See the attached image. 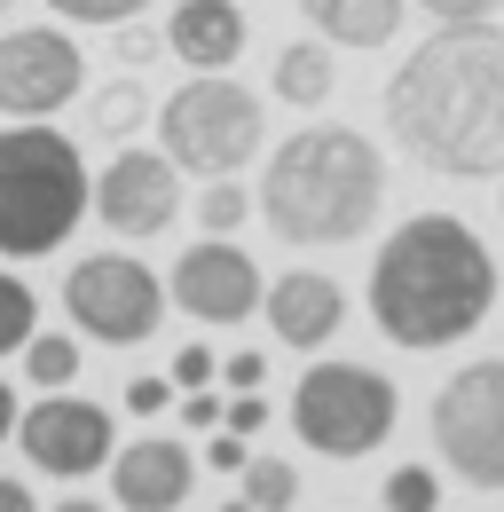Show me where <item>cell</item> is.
Wrapping results in <instances>:
<instances>
[{
  "instance_id": "28",
  "label": "cell",
  "mask_w": 504,
  "mask_h": 512,
  "mask_svg": "<svg viewBox=\"0 0 504 512\" xmlns=\"http://www.w3.org/2000/svg\"><path fill=\"white\" fill-rule=\"evenodd\" d=\"M434 24H497L504 16V0H418Z\"/></svg>"
},
{
  "instance_id": "32",
  "label": "cell",
  "mask_w": 504,
  "mask_h": 512,
  "mask_svg": "<svg viewBox=\"0 0 504 512\" xmlns=\"http://www.w3.org/2000/svg\"><path fill=\"white\" fill-rule=\"evenodd\" d=\"M245 434H229V426H213V442H205V465H213V473H245Z\"/></svg>"
},
{
  "instance_id": "16",
  "label": "cell",
  "mask_w": 504,
  "mask_h": 512,
  "mask_svg": "<svg viewBox=\"0 0 504 512\" xmlns=\"http://www.w3.org/2000/svg\"><path fill=\"white\" fill-rule=\"evenodd\" d=\"M410 8H418V0H300V16H308L315 40L355 48V56L386 48V40L402 32V16H410Z\"/></svg>"
},
{
  "instance_id": "8",
  "label": "cell",
  "mask_w": 504,
  "mask_h": 512,
  "mask_svg": "<svg viewBox=\"0 0 504 512\" xmlns=\"http://www.w3.org/2000/svg\"><path fill=\"white\" fill-rule=\"evenodd\" d=\"M63 316L87 339H103V347H142L166 323V284L134 253H87L63 276Z\"/></svg>"
},
{
  "instance_id": "31",
  "label": "cell",
  "mask_w": 504,
  "mask_h": 512,
  "mask_svg": "<svg viewBox=\"0 0 504 512\" xmlns=\"http://www.w3.org/2000/svg\"><path fill=\"white\" fill-rule=\"evenodd\" d=\"M221 426H229V434H260V426H268V402H260V386H252V394H229V418H221Z\"/></svg>"
},
{
  "instance_id": "4",
  "label": "cell",
  "mask_w": 504,
  "mask_h": 512,
  "mask_svg": "<svg viewBox=\"0 0 504 512\" xmlns=\"http://www.w3.org/2000/svg\"><path fill=\"white\" fill-rule=\"evenodd\" d=\"M95 213V174L63 127H0V260H48Z\"/></svg>"
},
{
  "instance_id": "14",
  "label": "cell",
  "mask_w": 504,
  "mask_h": 512,
  "mask_svg": "<svg viewBox=\"0 0 504 512\" xmlns=\"http://www.w3.org/2000/svg\"><path fill=\"white\" fill-rule=\"evenodd\" d=\"M260 316H268V331H276L284 347L315 355V347H331L339 323H347V284L323 276V268H292V276H276V284L260 292Z\"/></svg>"
},
{
  "instance_id": "22",
  "label": "cell",
  "mask_w": 504,
  "mask_h": 512,
  "mask_svg": "<svg viewBox=\"0 0 504 512\" xmlns=\"http://www.w3.org/2000/svg\"><path fill=\"white\" fill-rule=\"evenodd\" d=\"M245 221H252V190L237 174H221V182L197 190V229H205V237H229V229H245Z\"/></svg>"
},
{
  "instance_id": "24",
  "label": "cell",
  "mask_w": 504,
  "mask_h": 512,
  "mask_svg": "<svg viewBox=\"0 0 504 512\" xmlns=\"http://www.w3.org/2000/svg\"><path fill=\"white\" fill-rule=\"evenodd\" d=\"M434 505H441L434 465H394V473H386V512H434Z\"/></svg>"
},
{
  "instance_id": "37",
  "label": "cell",
  "mask_w": 504,
  "mask_h": 512,
  "mask_svg": "<svg viewBox=\"0 0 504 512\" xmlns=\"http://www.w3.org/2000/svg\"><path fill=\"white\" fill-rule=\"evenodd\" d=\"M497 205H504V190H497Z\"/></svg>"
},
{
  "instance_id": "2",
  "label": "cell",
  "mask_w": 504,
  "mask_h": 512,
  "mask_svg": "<svg viewBox=\"0 0 504 512\" xmlns=\"http://www.w3.org/2000/svg\"><path fill=\"white\" fill-rule=\"evenodd\" d=\"M497 308V253L481 245L473 221L457 213H410L371 260V323L410 347L434 355L473 339Z\"/></svg>"
},
{
  "instance_id": "29",
  "label": "cell",
  "mask_w": 504,
  "mask_h": 512,
  "mask_svg": "<svg viewBox=\"0 0 504 512\" xmlns=\"http://www.w3.org/2000/svg\"><path fill=\"white\" fill-rule=\"evenodd\" d=\"M182 418H189V426H197V434H213V426L229 418V402H221L213 386H189V394H182Z\"/></svg>"
},
{
  "instance_id": "20",
  "label": "cell",
  "mask_w": 504,
  "mask_h": 512,
  "mask_svg": "<svg viewBox=\"0 0 504 512\" xmlns=\"http://www.w3.org/2000/svg\"><path fill=\"white\" fill-rule=\"evenodd\" d=\"M24 379L40 386V394H63V386L79 379V339H71V331H32V347H24Z\"/></svg>"
},
{
  "instance_id": "26",
  "label": "cell",
  "mask_w": 504,
  "mask_h": 512,
  "mask_svg": "<svg viewBox=\"0 0 504 512\" xmlns=\"http://www.w3.org/2000/svg\"><path fill=\"white\" fill-rule=\"evenodd\" d=\"M166 379H174V394L213 386V379H221V355H213V347H174V371H166Z\"/></svg>"
},
{
  "instance_id": "33",
  "label": "cell",
  "mask_w": 504,
  "mask_h": 512,
  "mask_svg": "<svg viewBox=\"0 0 504 512\" xmlns=\"http://www.w3.org/2000/svg\"><path fill=\"white\" fill-rule=\"evenodd\" d=\"M0 512H40V505H32V489H24L16 473H0Z\"/></svg>"
},
{
  "instance_id": "13",
  "label": "cell",
  "mask_w": 504,
  "mask_h": 512,
  "mask_svg": "<svg viewBox=\"0 0 504 512\" xmlns=\"http://www.w3.org/2000/svg\"><path fill=\"white\" fill-rule=\"evenodd\" d=\"M197 489V457L174 434H142V442L111 449V505L126 512H182Z\"/></svg>"
},
{
  "instance_id": "11",
  "label": "cell",
  "mask_w": 504,
  "mask_h": 512,
  "mask_svg": "<svg viewBox=\"0 0 504 512\" xmlns=\"http://www.w3.org/2000/svg\"><path fill=\"white\" fill-rule=\"evenodd\" d=\"M174 213H182V166H174L166 150L126 142L119 158L95 174V221H103L111 237H126V245L166 237V229H174Z\"/></svg>"
},
{
  "instance_id": "30",
  "label": "cell",
  "mask_w": 504,
  "mask_h": 512,
  "mask_svg": "<svg viewBox=\"0 0 504 512\" xmlns=\"http://www.w3.org/2000/svg\"><path fill=\"white\" fill-rule=\"evenodd\" d=\"M166 402H174V379H126V410L134 418H158Z\"/></svg>"
},
{
  "instance_id": "7",
  "label": "cell",
  "mask_w": 504,
  "mask_h": 512,
  "mask_svg": "<svg viewBox=\"0 0 504 512\" xmlns=\"http://www.w3.org/2000/svg\"><path fill=\"white\" fill-rule=\"evenodd\" d=\"M434 449L465 489H504V355L465 363L434 394Z\"/></svg>"
},
{
  "instance_id": "21",
  "label": "cell",
  "mask_w": 504,
  "mask_h": 512,
  "mask_svg": "<svg viewBox=\"0 0 504 512\" xmlns=\"http://www.w3.org/2000/svg\"><path fill=\"white\" fill-rule=\"evenodd\" d=\"M32 331H40V292L16 268H0V355H24Z\"/></svg>"
},
{
  "instance_id": "6",
  "label": "cell",
  "mask_w": 504,
  "mask_h": 512,
  "mask_svg": "<svg viewBox=\"0 0 504 512\" xmlns=\"http://www.w3.org/2000/svg\"><path fill=\"white\" fill-rule=\"evenodd\" d=\"M402 426V394L371 363H308V379L292 386V434L315 457H371L378 442H394Z\"/></svg>"
},
{
  "instance_id": "12",
  "label": "cell",
  "mask_w": 504,
  "mask_h": 512,
  "mask_svg": "<svg viewBox=\"0 0 504 512\" xmlns=\"http://www.w3.org/2000/svg\"><path fill=\"white\" fill-rule=\"evenodd\" d=\"M260 292H268V276L252 268V253H237L229 237H205V245H189L174 260V276H166V300L197 323H245L260 308Z\"/></svg>"
},
{
  "instance_id": "15",
  "label": "cell",
  "mask_w": 504,
  "mask_h": 512,
  "mask_svg": "<svg viewBox=\"0 0 504 512\" xmlns=\"http://www.w3.org/2000/svg\"><path fill=\"white\" fill-rule=\"evenodd\" d=\"M252 40L245 0H174L166 8V48L182 56L189 71H229Z\"/></svg>"
},
{
  "instance_id": "1",
  "label": "cell",
  "mask_w": 504,
  "mask_h": 512,
  "mask_svg": "<svg viewBox=\"0 0 504 512\" xmlns=\"http://www.w3.org/2000/svg\"><path fill=\"white\" fill-rule=\"evenodd\" d=\"M378 111L426 174L504 182V24H434V40L394 64Z\"/></svg>"
},
{
  "instance_id": "5",
  "label": "cell",
  "mask_w": 504,
  "mask_h": 512,
  "mask_svg": "<svg viewBox=\"0 0 504 512\" xmlns=\"http://www.w3.org/2000/svg\"><path fill=\"white\" fill-rule=\"evenodd\" d=\"M158 150L197 174V182H221V174H245L252 150L268 142V111H260V95L237 87L229 71H189L182 87L158 103Z\"/></svg>"
},
{
  "instance_id": "27",
  "label": "cell",
  "mask_w": 504,
  "mask_h": 512,
  "mask_svg": "<svg viewBox=\"0 0 504 512\" xmlns=\"http://www.w3.org/2000/svg\"><path fill=\"white\" fill-rule=\"evenodd\" d=\"M221 386H229V394H252V386H268V355H260V347H237V355H221Z\"/></svg>"
},
{
  "instance_id": "10",
  "label": "cell",
  "mask_w": 504,
  "mask_h": 512,
  "mask_svg": "<svg viewBox=\"0 0 504 512\" xmlns=\"http://www.w3.org/2000/svg\"><path fill=\"white\" fill-rule=\"evenodd\" d=\"M16 442H24V457H32L40 473H56V481H87V473L111 465L119 426H111L103 402H87V394L63 386V394H40V402L16 418Z\"/></svg>"
},
{
  "instance_id": "18",
  "label": "cell",
  "mask_w": 504,
  "mask_h": 512,
  "mask_svg": "<svg viewBox=\"0 0 504 512\" xmlns=\"http://www.w3.org/2000/svg\"><path fill=\"white\" fill-rule=\"evenodd\" d=\"M150 119H158V103H150V87H142L134 71H119L111 87H95V95H87V134H103V142H119V150L150 127Z\"/></svg>"
},
{
  "instance_id": "23",
  "label": "cell",
  "mask_w": 504,
  "mask_h": 512,
  "mask_svg": "<svg viewBox=\"0 0 504 512\" xmlns=\"http://www.w3.org/2000/svg\"><path fill=\"white\" fill-rule=\"evenodd\" d=\"M56 24H87V32H119L126 16H150V0H40Z\"/></svg>"
},
{
  "instance_id": "34",
  "label": "cell",
  "mask_w": 504,
  "mask_h": 512,
  "mask_svg": "<svg viewBox=\"0 0 504 512\" xmlns=\"http://www.w3.org/2000/svg\"><path fill=\"white\" fill-rule=\"evenodd\" d=\"M16 418H24V410H16V386L0 379V442H8V434H16Z\"/></svg>"
},
{
  "instance_id": "25",
  "label": "cell",
  "mask_w": 504,
  "mask_h": 512,
  "mask_svg": "<svg viewBox=\"0 0 504 512\" xmlns=\"http://www.w3.org/2000/svg\"><path fill=\"white\" fill-rule=\"evenodd\" d=\"M158 48H166V24L150 32L142 16H126V24H119V48H111V56H119L126 71H142V64H150V56H158Z\"/></svg>"
},
{
  "instance_id": "3",
  "label": "cell",
  "mask_w": 504,
  "mask_h": 512,
  "mask_svg": "<svg viewBox=\"0 0 504 512\" xmlns=\"http://www.w3.org/2000/svg\"><path fill=\"white\" fill-rule=\"evenodd\" d=\"M378 205H386V158L363 127H300L260 166V221L300 253L371 237Z\"/></svg>"
},
{
  "instance_id": "36",
  "label": "cell",
  "mask_w": 504,
  "mask_h": 512,
  "mask_svg": "<svg viewBox=\"0 0 504 512\" xmlns=\"http://www.w3.org/2000/svg\"><path fill=\"white\" fill-rule=\"evenodd\" d=\"M8 8H16V0H0V16H8Z\"/></svg>"
},
{
  "instance_id": "17",
  "label": "cell",
  "mask_w": 504,
  "mask_h": 512,
  "mask_svg": "<svg viewBox=\"0 0 504 512\" xmlns=\"http://www.w3.org/2000/svg\"><path fill=\"white\" fill-rule=\"evenodd\" d=\"M276 103H292V111H323L331 103V87H339V64H331V40H292L284 56H276Z\"/></svg>"
},
{
  "instance_id": "35",
  "label": "cell",
  "mask_w": 504,
  "mask_h": 512,
  "mask_svg": "<svg viewBox=\"0 0 504 512\" xmlns=\"http://www.w3.org/2000/svg\"><path fill=\"white\" fill-rule=\"evenodd\" d=\"M48 512H111V505H95V497H63V505H48Z\"/></svg>"
},
{
  "instance_id": "19",
  "label": "cell",
  "mask_w": 504,
  "mask_h": 512,
  "mask_svg": "<svg viewBox=\"0 0 504 512\" xmlns=\"http://www.w3.org/2000/svg\"><path fill=\"white\" fill-rule=\"evenodd\" d=\"M252 512H292L300 505V465L292 457H245V489H237Z\"/></svg>"
},
{
  "instance_id": "9",
  "label": "cell",
  "mask_w": 504,
  "mask_h": 512,
  "mask_svg": "<svg viewBox=\"0 0 504 512\" xmlns=\"http://www.w3.org/2000/svg\"><path fill=\"white\" fill-rule=\"evenodd\" d=\"M87 95V56L63 24H8L0 32V119H56Z\"/></svg>"
}]
</instances>
